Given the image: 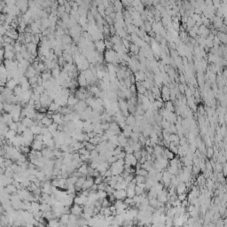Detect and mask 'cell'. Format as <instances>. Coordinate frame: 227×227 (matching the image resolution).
Wrapping results in <instances>:
<instances>
[{
	"instance_id": "cell-15",
	"label": "cell",
	"mask_w": 227,
	"mask_h": 227,
	"mask_svg": "<svg viewBox=\"0 0 227 227\" xmlns=\"http://www.w3.org/2000/svg\"><path fill=\"white\" fill-rule=\"evenodd\" d=\"M59 107H60V106H59V104H57L56 102H54V101H53V102H51V104L50 105V107H48V110L53 111V112L56 113V112H58V110H59Z\"/></svg>"
},
{
	"instance_id": "cell-34",
	"label": "cell",
	"mask_w": 227,
	"mask_h": 227,
	"mask_svg": "<svg viewBox=\"0 0 227 227\" xmlns=\"http://www.w3.org/2000/svg\"><path fill=\"white\" fill-rule=\"evenodd\" d=\"M206 153H207V154L209 155V157L213 156V149L212 148H209V149H208V152H206Z\"/></svg>"
},
{
	"instance_id": "cell-10",
	"label": "cell",
	"mask_w": 227,
	"mask_h": 227,
	"mask_svg": "<svg viewBox=\"0 0 227 227\" xmlns=\"http://www.w3.org/2000/svg\"><path fill=\"white\" fill-rule=\"evenodd\" d=\"M136 117L133 116V115H128L126 117V124L130 125V126L134 127L136 125Z\"/></svg>"
},
{
	"instance_id": "cell-22",
	"label": "cell",
	"mask_w": 227,
	"mask_h": 227,
	"mask_svg": "<svg viewBox=\"0 0 227 227\" xmlns=\"http://www.w3.org/2000/svg\"><path fill=\"white\" fill-rule=\"evenodd\" d=\"M137 183H145L146 180H147V178L144 176H141V175H136L135 177Z\"/></svg>"
},
{
	"instance_id": "cell-32",
	"label": "cell",
	"mask_w": 227,
	"mask_h": 227,
	"mask_svg": "<svg viewBox=\"0 0 227 227\" xmlns=\"http://www.w3.org/2000/svg\"><path fill=\"white\" fill-rule=\"evenodd\" d=\"M130 50L133 53H138V48L137 45H130Z\"/></svg>"
},
{
	"instance_id": "cell-24",
	"label": "cell",
	"mask_w": 227,
	"mask_h": 227,
	"mask_svg": "<svg viewBox=\"0 0 227 227\" xmlns=\"http://www.w3.org/2000/svg\"><path fill=\"white\" fill-rule=\"evenodd\" d=\"M96 147H97V146L93 145V144H91V142H89V141H88L87 143L85 144V147H86V149L89 150V151H92V150L96 149Z\"/></svg>"
},
{
	"instance_id": "cell-23",
	"label": "cell",
	"mask_w": 227,
	"mask_h": 227,
	"mask_svg": "<svg viewBox=\"0 0 227 227\" xmlns=\"http://www.w3.org/2000/svg\"><path fill=\"white\" fill-rule=\"evenodd\" d=\"M58 126H59V124L56 123V122H53V123H51L50 126H48V130H49V131L53 132L58 130Z\"/></svg>"
},
{
	"instance_id": "cell-18",
	"label": "cell",
	"mask_w": 227,
	"mask_h": 227,
	"mask_svg": "<svg viewBox=\"0 0 227 227\" xmlns=\"http://www.w3.org/2000/svg\"><path fill=\"white\" fill-rule=\"evenodd\" d=\"M16 135H17L16 130H10L6 134H5V138H6V139H12V138H13Z\"/></svg>"
},
{
	"instance_id": "cell-29",
	"label": "cell",
	"mask_w": 227,
	"mask_h": 227,
	"mask_svg": "<svg viewBox=\"0 0 227 227\" xmlns=\"http://www.w3.org/2000/svg\"><path fill=\"white\" fill-rule=\"evenodd\" d=\"M35 139L36 140H38V141H43L44 142V139H45V136H44V134H38V135H35Z\"/></svg>"
},
{
	"instance_id": "cell-7",
	"label": "cell",
	"mask_w": 227,
	"mask_h": 227,
	"mask_svg": "<svg viewBox=\"0 0 227 227\" xmlns=\"http://www.w3.org/2000/svg\"><path fill=\"white\" fill-rule=\"evenodd\" d=\"M161 95H162V98L164 100H167L168 101L169 99H170V90L169 89L167 86H164V87L162 88V90H161Z\"/></svg>"
},
{
	"instance_id": "cell-9",
	"label": "cell",
	"mask_w": 227,
	"mask_h": 227,
	"mask_svg": "<svg viewBox=\"0 0 227 227\" xmlns=\"http://www.w3.org/2000/svg\"><path fill=\"white\" fill-rule=\"evenodd\" d=\"M5 192H7L8 193L13 194V193H16L18 192V188L14 185L13 184H8L7 186H5Z\"/></svg>"
},
{
	"instance_id": "cell-20",
	"label": "cell",
	"mask_w": 227,
	"mask_h": 227,
	"mask_svg": "<svg viewBox=\"0 0 227 227\" xmlns=\"http://www.w3.org/2000/svg\"><path fill=\"white\" fill-rule=\"evenodd\" d=\"M145 191H146V188H143V187H141V186L137 185L136 184L135 192H136L137 195H141V194H143L144 193H145Z\"/></svg>"
},
{
	"instance_id": "cell-16",
	"label": "cell",
	"mask_w": 227,
	"mask_h": 227,
	"mask_svg": "<svg viewBox=\"0 0 227 227\" xmlns=\"http://www.w3.org/2000/svg\"><path fill=\"white\" fill-rule=\"evenodd\" d=\"M59 222L62 223V224H64L65 225H67V224L69 222V214H62V216H60V218H59Z\"/></svg>"
},
{
	"instance_id": "cell-30",
	"label": "cell",
	"mask_w": 227,
	"mask_h": 227,
	"mask_svg": "<svg viewBox=\"0 0 227 227\" xmlns=\"http://www.w3.org/2000/svg\"><path fill=\"white\" fill-rule=\"evenodd\" d=\"M94 171H95V169L91 168V167L89 165V167H88V174H87V176L88 177H93Z\"/></svg>"
},
{
	"instance_id": "cell-4",
	"label": "cell",
	"mask_w": 227,
	"mask_h": 227,
	"mask_svg": "<svg viewBox=\"0 0 227 227\" xmlns=\"http://www.w3.org/2000/svg\"><path fill=\"white\" fill-rule=\"evenodd\" d=\"M31 147L32 149L36 150V151H42L45 147V145L43 141H38V140L34 139L33 143L31 145Z\"/></svg>"
},
{
	"instance_id": "cell-27",
	"label": "cell",
	"mask_w": 227,
	"mask_h": 227,
	"mask_svg": "<svg viewBox=\"0 0 227 227\" xmlns=\"http://www.w3.org/2000/svg\"><path fill=\"white\" fill-rule=\"evenodd\" d=\"M106 192H107V195H109V194H112L114 192H115V188H113L112 186H110L109 184H107V187H106Z\"/></svg>"
},
{
	"instance_id": "cell-33",
	"label": "cell",
	"mask_w": 227,
	"mask_h": 227,
	"mask_svg": "<svg viewBox=\"0 0 227 227\" xmlns=\"http://www.w3.org/2000/svg\"><path fill=\"white\" fill-rule=\"evenodd\" d=\"M178 200H179V201H184V200H185V199H186V194L184 193H180V194H178Z\"/></svg>"
},
{
	"instance_id": "cell-12",
	"label": "cell",
	"mask_w": 227,
	"mask_h": 227,
	"mask_svg": "<svg viewBox=\"0 0 227 227\" xmlns=\"http://www.w3.org/2000/svg\"><path fill=\"white\" fill-rule=\"evenodd\" d=\"M88 167H89V165H87V163H86V162H84L79 167V168L77 169V170H78V171H80L82 174L87 176V174H88Z\"/></svg>"
},
{
	"instance_id": "cell-28",
	"label": "cell",
	"mask_w": 227,
	"mask_h": 227,
	"mask_svg": "<svg viewBox=\"0 0 227 227\" xmlns=\"http://www.w3.org/2000/svg\"><path fill=\"white\" fill-rule=\"evenodd\" d=\"M18 122H13L12 123L9 125V127H10V130H16L17 131V129H18Z\"/></svg>"
},
{
	"instance_id": "cell-6",
	"label": "cell",
	"mask_w": 227,
	"mask_h": 227,
	"mask_svg": "<svg viewBox=\"0 0 227 227\" xmlns=\"http://www.w3.org/2000/svg\"><path fill=\"white\" fill-rule=\"evenodd\" d=\"M176 191L177 193L180 194V193H184V192L186 191V183L184 182H180L178 185L176 186Z\"/></svg>"
},
{
	"instance_id": "cell-8",
	"label": "cell",
	"mask_w": 227,
	"mask_h": 227,
	"mask_svg": "<svg viewBox=\"0 0 227 227\" xmlns=\"http://www.w3.org/2000/svg\"><path fill=\"white\" fill-rule=\"evenodd\" d=\"M20 122H22L27 128H30L34 125V120L31 118H28V117H24V118L20 119Z\"/></svg>"
},
{
	"instance_id": "cell-11",
	"label": "cell",
	"mask_w": 227,
	"mask_h": 227,
	"mask_svg": "<svg viewBox=\"0 0 227 227\" xmlns=\"http://www.w3.org/2000/svg\"><path fill=\"white\" fill-rule=\"evenodd\" d=\"M97 197L98 200L100 201H103V200H105L106 198H107V193L104 190H98L97 192Z\"/></svg>"
},
{
	"instance_id": "cell-2",
	"label": "cell",
	"mask_w": 227,
	"mask_h": 227,
	"mask_svg": "<svg viewBox=\"0 0 227 227\" xmlns=\"http://www.w3.org/2000/svg\"><path fill=\"white\" fill-rule=\"evenodd\" d=\"M115 195V199L116 200H122L124 201L127 198V192L126 189H122V190H115V192L113 193Z\"/></svg>"
},
{
	"instance_id": "cell-26",
	"label": "cell",
	"mask_w": 227,
	"mask_h": 227,
	"mask_svg": "<svg viewBox=\"0 0 227 227\" xmlns=\"http://www.w3.org/2000/svg\"><path fill=\"white\" fill-rule=\"evenodd\" d=\"M104 179H105V177L99 176V177H97V178H94V182H95V184H99L100 183L104 182Z\"/></svg>"
},
{
	"instance_id": "cell-25",
	"label": "cell",
	"mask_w": 227,
	"mask_h": 227,
	"mask_svg": "<svg viewBox=\"0 0 227 227\" xmlns=\"http://www.w3.org/2000/svg\"><path fill=\"white\" fill-rule=\"evenodd\" d=\"M122 148H123V147H121V146H117V147L115 148V150L113 151V155H115V156H116V155H118L119 153L122 151Z\"/></svg>"
},
{
	"instance_id": "cell-31",
	"label": "cell",
	"mask_w": 227,
	"mask_h": 227,
	"mask_svg": "<svg viewBox=\"0 0 227 227\" xmlns=\"http://www.w3.org/2000/svg\"><path fill=\"white\" fill-rule=\"evenodd\" d=\"M200 170H201V168H200V166H198V165H196V166H193V173L194 175H198L200 173Z\"/></svg>"
},
{
	"instance_id": "cell-5",
	"label": "cell",
	"mask_w": 227,
	"mask_h": 227,
	"mask_svg": "<svg viewBox=\"0 0 227 227\" xmlns=\"http://www.w3.org/2000/svg\"><path fill=\"white\" fill-rule=\"evenodd\" d=\"M94 184H95V182H94V178H93V177H88L87 176L85 182H84V185H82V190L90 189V188H91Z\"/></svg>"
},
{
	"instance_id": "cell-13",
	"label": "cell",
	"mask_w": 227,
	"mask_h": 227,
	"mask_svg": "<svg viewBox=\"0 0 227 227\" xmlns=\"http://www.w3.org/2000/svg\"><path fill=\"white\" fill-rule=\"evenodd\" d=\"M30 130L34 135H38V134H41L42 127L39 125H33L32 127H30Z\"/></svg>"
},
{
	"instance_id": "cell-14",
	"label": "cell",
	"mask_w": 227,
	"mask_h": 227,
	"mask_svg": "<svg viewBox=\"0 0 227 227\" xmlns=\"http://www.w3.org/2000/svg\"><path fill=\"white\" fill-rule=\"evenodd\" d=\"M41 122H43L44 126H46V127L50 126V125H51V123H53V118H50V117L46 116V115H45V117H44L43 119H42Z\"/></svg>"
},
{
	"instance_id": "cell-19",
	"label": "cell",
	"mask_w": 227,
	"mask_h": 227,
	"mask_svg": "<svg viewBox=\"0 0 227 227\" xmlns=\"http://www.w3.org/2000/svg\"><path fill=\"white\" fill-rule=\"evenodd\" d=\"M136 175H141V176H144V177H147L148 176V171L147 170H145V169L141 168V169H138V170H136V172H135Z\"/></svg>"
},
{
	"instance_id": "cell-1",
	"label": "cell",
	"mask_w": 227,
	"mask_h": 227,
	"mask_svg": "<svg viewBox=\"0 0 227 227\" xmlns=\"http://www.w3.org/2000/svg\"><path fill=\"white\" fill-rule=\"evenodd\" d=\"M124 161H125V164L128 165V166H132V167H135L138 161L135 157V155H134V153H127L124 158Z\"/></svg>"
},
{
	"instance_id": "cell-3",
	"label": "cell",
	"mask_w": 227,
	"mask_h": 227,
	"mask_svg": "<svg viewBox=\"0 0 227 227\" xmlns=\"http://www.w3.org/2000/svg\"><path fill=\"white\" fill-rule=\"evenodd\" d=\"M70 211H71V214H74L76 215V216H81L82 213L84 212V208L82 207V205H78L75 203V204L71 207Z\"/></svg>"
},
{
	"instance_id": "cell-17",
	"label": "cell",
	"mask_w": 227,
	"mask_h": 227,
	"mask_svg": "<svg viewBox=\"0 0 227 227\" xmlns=\"http://www.w3.org/2000/svg\"><path fill=\"white\" fill-rule=\"evenodd\" d=\"M86 178H87V176L86 177H81V178H78L77 182L76 183V187H82V185H84V182H85L86 180Z\"/></svg>"
},
{
	"instance_id": "cell-35",
	"label": "cell",
	"mask_w": 227,
	"mask_h": 227,
	"mask_svg": "<svg viewBox=\"0 0 227 227\" xmlns=\"http://www.w3.org/2000/svg\"><path fill=\"white\" fill-rule=\"evenodd\" d=\"M90 190H91V191H98V184H94L93 185H92L91 187L90 188Z\"/></svg>"
},
{
	"instance_id": "cell-21",
	"label": "cell",
	"mask_w": 227,
	"mask_h": 227,
	"mask_svg": "<svg viewBox=\"0 0 227 227\" xmlns=\"http://www.w3.org/2000/svg\"><path fill=\"white\" fill-rule=\"evenodd\" d=\"M165 109L168 111H170V112H173V111L175 110V107H174V105H173V103H171L170 101H167L166 103V107H165Z\"/></svg>"
}]
</instances>
